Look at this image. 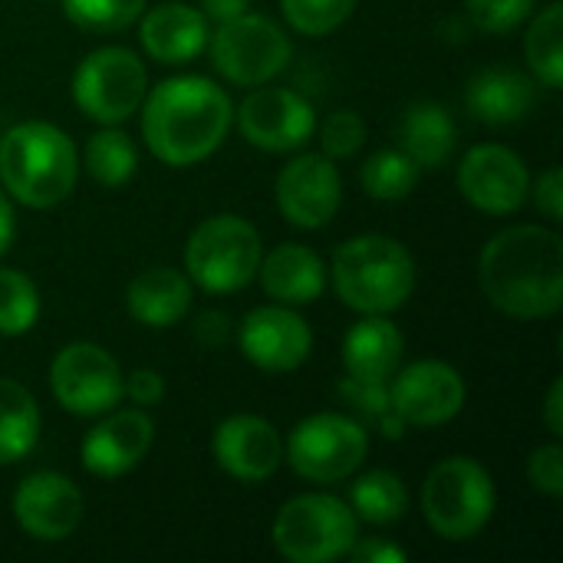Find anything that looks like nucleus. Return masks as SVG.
Returning <instances> with one entry per match:
<instances>
[{"mask_svg":"<svg viewBox=\"0 0 563 563\" xmlns=\"http://www.w3.org/2000/svg\"><path fill=\"white\" fill-rule=\"evenodd\" d=\"M478 280L495 310L515 320H544L563 307V241L544 224L498 231L482 257Z\"/></svg>","mask_w":563,"mask_h":563,"instance_id":"nucleus-1","label":"nucleus"},{"mask_svg":"<svg viewBox=\"0 0 563 563\" xmlns=\"http://www.w3.org/2000/svg\"><path fill=\"white\" fill-rule=\"evenodd\" d=\"M231 122L234 106L208 76H172L142 99L145 145L172 168H185L214 155Z\"/></svg>","mask_w":563,"mask_h":563,"instance_id":"nucleus-2","label":"nucleus"},{"mask_svg":"<svg viewBox=\"0 0 563 563\" xmlns=\"http://www.w3.org/2000/svg\"><path fill=\"white\" fill-rule=\"evenodd\" d=\"M79 175L73 139L53 122H20L0 139L3 191L26 208H56Z\"/></svg>","mask_w":563,"mask_h":563,"instance_id":"nucleus-3","label":"nucleus"},{"mask_svg":"<svg viewBox=\"0 0 563 563\" xmlns=\"http://www.w3.org/2000/svg\"><path fill=\"white\" fill-rule=\"evenodd\" d=\"M330 274L336 297L363 317H386L416 290V261L409 247L386 234H360L343 241L333 254Z\"/></svg>","mask_w":563,"mask_h":563,"instance_id":"nucleus-4","label":"nucleus"},{"mask_svg":"<svg viewBox=\"0 0 563 563\" xmlns=\"http://www.w3.org/2000/svg\"><path fill=\"white\" fill-rule=\"evenodd\" d=\"M495 505H498V495H495L492 475L485 472V465H478L468 455L442 459L426 475L422 515L442 541L459 544V541L478 538L488 528Z\"/></svg>","mask_w":563,"mask_h":563,"instance_id":"nucleus-5","label":"nucleus"},{"mask_svg":"<svg viewBox=\"0 0 563 563\" xmlns=\"http://www.w3.org/2000/svg\"><path fill=\"white\" fill-rule=\"evenodd\" d=\"M264 244L251 221L238 214H214L201 221L185 247V274L205 294H238L261 267Z\"/></svg>","mask_w":563,"mask_h":563,"instance_id":"nucleus-6","label":"nucleus"},{"mask_svg":"<svg viewBox=\"0 0 563 563\" xmlns=\"http://www.w3.org/2000/svg\"><path fill=\"white\" fill-rule=\"evenodd\" d=\"M356 515L333 495L290 498L274 518V548L290 563H330L350 554L360 538Z\"/></svg>","mask_w":563,"mask_h":563,"instance_id":"nucleus-7","label":"nucleus"},{"mask_svg":"<svg viewBox=\"0 0 563 563\" xmlns=\"http://www.w3.org/2000/svg\"><path fill=\"white\" fill-rule=\"evenodd\" d=\"M211 43V63L214 69L234 82V86H264L290 63V36L264 13L244 10L241 16H231L218 23Z\"/></svg>","mask_w":563,"mask_h":563,"instance_id":"nucleus-8","label":"nucleus"},{"mask_svg":"<svg viewBox=\"0 0 563 563\" xmlns=\"http://www.w3.org/2000/svg\"><path fill=\"white\" fill-rule=\"evenodd\" d=\"M369 452L366 429L340 412H317L294 426L287 439V462L290 468L313 482V485H333L346 482Z\"/></svg>","mask_w":563,"mask_h":563,"instance_id":"nucleus-9","label":"nucleus"},{"mask_svg":"<svg viewBox=\"0 0 563 563\" xmlns=\"http://www.w3.org/2000/svg\"><path fill=\"white\" fill-rule=\"evenodd\" d=\"M145 92H148V73L139 53L125 46L92 49L73 76L76 106L102 125H119L129 115H135Z\"/></svg>","mask_w":563,"mask_h":563,"instance_id":"nucleus-10","label":"nucleus"},{"mask_svg":"<svg viewBox=\"0 0 563 563\" xmlns=\"http://www.w3.org/2000/svg\"><path fill=\"white\" fill-rule=\"evenodd\" d=\"M122 369L96 343H69L49 363L53 399L73 416H106L122 399Z\"/></svg>","mask_w":563,"mask_h":563,"instance_id":"nucleus-11","label":"nucleus"},{"mask_svg":"<svg viewBox=\"0 0 563 563\" xmlns=\"http://www.w3.org/2000/svg\"><path fill=\"white\" fill-rule=\"evenodd\" d=\"M389 406L406 426H445L465 409V379L442 360H419L406 369L399 366L389 386Z\"/></svg>","mask_w":563,"mask_h":563,"instance_id":"nucleus-12","label":"nucleus"},{"mask_svg":"<svg viewBox=\"0 0 563 563\" xmlns=\"http://www.w3.org/2000/svg\"><path fill=\"white\" fill-rule=\"evenodd\" d=\"M234 119L241 135L261 152H294L317 129V112L300 92L267 82L247 92Z\"/></svg>","mask_w":563,"mask_h":563,"instance_id":"nucleus-13","label":"nucleus"},{"mask_svg":"<svg viewBox=\"0 0 563 563\" xmlns=\"http://www.w3.org/2000/svg\"><path fill=\"white\" fill-rule=\"evenodd\" d=\"M459 188L472 208L505 218L528 201L531 175L518 152L505 145H475L459 165Z\"/></svg>","mask_w":563,"mask_h":563,"instance_id":"nucleus-14","label":"nucleus"},{"mask_svg":"<svg viewBox=\"0 0 563 563\" xmlns=\"http://www.w3.org/2000/svg\"><path fill=\"white\" fill-rule=\"evenodd\" d=\"M343 201V178L327 155H297L277 175V208L303 231H317L333 221Z\"/></svg>","mask_w":563,"mask_h":563,"instance_id":"nucleus-15","label":"nucleus"},{"mask_svg":"<svg viewBox=\"0 0 563 563\" xmlns=\"http://www.w3.org/2000/svg\"><path fill=\"white\" fill-rule=\"evenodd\" d=\"M241 353L267 373H290L307 363L313 350V333L310 323L294 313L287 303H271L257 307L241 320L238 330Z\"/></svg>","mask_w":563,"mask_h":563,"instance_id":"nucleus-16","label":"nucleus"},{"mask_svg":"<svg viewBox=\"0 0 563 563\" xmlns=\"http://www.w3.org/2000/svg\"><path fill=\"white\" fill-rule=\"evenodd\" d=\"M82 495L79 488L56 472H33L13 492V518L36 541H63L82 521Z\"/></svg>","mask_w":563,"mask_h":563,"instance_id":"nucleus-17","label":"nucleus"},{"mask_svg":"<svg viewBox=\"0 0 563 563\" xmlns=\"http://www.w3.org/2000/svg\"><path fill=\"white\" fill-rule=\"evenodd\" d=\"M211 455L218 468H224L231 478L244 485L267 482L280 462H284V445L277 429L261 419V416H231L224 419L214 435H211Z\"/></svg>","mask_w":563,"mask_h":563,"instance_id":"nucleus-18","label":"nucleus"},{"mask_svg":"<svg viewBox=\"0 0 563 563\" xmlns=\"http://www.w3.org/2000/svg\"><path fill=\"white\" fill-rule=\"evenodd\" d=\"M152 439L155 422L142 409H109V416L99 426H92L82 439V468L99 478H119L148 455Z\"/></svg>","mask_w":563,"mask_h":563,"instance_id":"nucleus-19","label":"nucleus"},{"mask_svg":"<svg viewBox=\"0 0 563 563\" xmlns=\"http://www.w3.org/2000/svg\"><path fill=\"white\" fill-rule=\"evenodd\" d=\"M142 20V46L155 63L165 66H181L188 59H195L205 46H208V16L181 0L172 3H158L155 10H148Z\"/></svg>","mask_w":563,"mask_h":563,"instance_id":"nucleus-20","label":"nucleus"},{"mask_svg":"<svg viewBox=\"0 0 563 563\" xmlns=\"http://www.w3.org/2000/svg\"><path fill=\"white\" fill-rule=\"evenodd\" d=\"M402 353H406V340H402L399 327L393 320H386L383 313H369L343 340L346 376L360 379V383L386 386L396 376V369L402 366Z\"/></svg>","mask_w":563,"mask_h":563,"instance_id":"nucleus-21","label":"nucleus"},{"mask_svg":"<svg viewBox=\"0 0 563 563\" xmlns=\"http://www.w3.org/2000/svg\"><path fill=\"white\" fill-rule=\"evenodd\" d=\"M257 277H261L264 294L287 307L313 303L327 287V267H323L320 254L303 244H290V241L261 257Z\"/></svg>","mask_w":563,"mask_h":563,"instance_id":"nucleus-22","label":"nucleus"},{"mask_svg":"<svg viewBox=\"0 0 563 563\" xmlns=\"http://www.w3.org/2000/svg\"><path fill=\"white\" fill-rule=\"evenodd\" d=\"M125 303L132 320L142 327H175L191 310V280L175 267H148L129 284Z\"/></svg>","mask_w":563,"mask_h":563,"instance_id":"nucleus-23","label":"nucleus"},{"mask_svg":"<svg viewBox=\"0 0 563 563\" xmlns=\"http://www.w3.org/2000/svg\"><path fill=\"white\" fill-rule=\"evenodd\" d=\"M468 112L485 125L521 122L534 106V79L518 69H482L465 89Z\"/></svg>","mask_w":563,"mask_h":563,"instance_id":"nucleus-24","label":"nucleus"},{"mask_svg":"<svg viewBox=\"0 0 563 563\" xmlns=\"http://www.w3.org/2000/svg\"><path fill=\"white\" fill-rule=\"evenodd\" d=\"M402 152L419 165V172L442 168L455 152V122L439 102H416L399 129Z\"/></svg>","mask_w":563,"mask_h":563,"instance_id":"nucleus-25","label":"nucleus"},{"mask_svg":"<svg viewBox=\"0 0 563 563\" xmlns=\"http://www.w3.org/2000/svg\"><path fill=\"white\" fill-rule=\"evenodd\" d=\"M40 439L36 399L13 379L0 376V465H13L33 452Z\"/></svg>","mask_w":563,"mask_h":563,"instance_id":"nucleus-26","label":"nucleus"},{"mask_svg":"<svg viewBox=\"0 0 563 563\" xmlns=\"http://www.w3.org/2000/svg\"><path fill=\"white\" fill-rule=\"evenodd\" d=\"M350 508L369 525H396L409 508V492L396 472H369L350 485Z\"/></svg>","mask_w":563,"mask_h":563,"instance_id":"nucleus-27","label":"nucleus"},{"mask_svg":"<svg viewBox=\"0 0 563 563\" xmlns=\"http://www.w3.org/2000/svg\"><path fill=\"white\" fill-rule=\"evenodd\" d=\"M525 56L534 69V76L548 89H561L563 82V3H548L528 26L525 36Z\"/></svg>","mask_w":563,"mask_h":563,"instance_id":"nucleus-28","label":"nucleus"},{"mask_svg":"<svg viewBox=\"0 0 563 563\" xmlns=\"http://www.w3.org/2000/svg\"><path fill=\"white\" fill-rule=\"evenodd\" d=\"M135 165H139L135 142L122 129H115V125L99 129L89 139V145H86V168L106 188L125 185L135 175Z\"/></svg>","mask_w":563,"mask_h":563,"instance_id":"nucleus-29","label":"nucleus"},{"mask_svg":"<svg viewBox=\"0 0 563 563\" xmlns=\"http://www.w3.org/2000/svg\"><path fill=\"white\" fill-rule=\"evenodd\" d=\"M363 191L376 201H402L419 185V165L402 148H383L360 172Z\"/></svg>","mask_w":563,"mask_h":563,"instance_id":"nucleus-30","label":"nucleus"},{"mask_svg":"<svg viewBox=\"0 0 563 563\" xmlns=\"http://www.w3.org/2000/svg\"><path fill=\"white\" fill-rule=\"evenodd\" d=\"M40 317L36 284L13 267H0V336H23Z\"/></svg>","mask_w":563,"mask_h":563,"instance_id":"nucleus-31","label":"nucleus"},{"mask_svg":"<svg viewBox=\"0 0 563 563\" xmlns=\"http://www.w3.org/2000/svg\"><path fill=\"white\" fill-rule=\"evenodd\" d=\"M148 0H63L66 16L89 33H115L132 26Z\"/></svg>","mask_w":563,"mask_h":563,"instance_id":"nucleus-32","label":"nucleus"},{"mask_svg":"<svg viewBox=\"0 0 563 563\" xmlns=\"http://www.w3.org/2000/svg\"><path fill=\"white\" fill-rule=\"evenodd\" d=\"M280 10L297 33L327 36L353 16L356 0H280Z\"/></svg>","mask_w":563,"mask_h":563,"instance_id":"nucleus-33","label":"nucleus"},{"mask_svg":"<svg viewBox=\"0 0 563 563\" xmlns=\"http://www.w3.org/2000/svg\"><path fill=\"white\" fill-rule=\"evenodd\" d=\"M534 3L538 0H465V10L475 30L501 36V33L518 30L531 16Z\"/></svg>","mask_w":563,"mask_h":563,"instance_id":"nucleus-34","label":"nucleus"},{"mask_svg":"<svg viewBox=\"0 0 563 563\" xmlns=\"http://www.w3.org/2000/svg\"><path fill=\"white\" fill-rule=\"evenodd\" d=\"M366 142V122L353 109H336L320 129V145L327 158H350Z\"/></svg>","mask_w":563,"mask_h":563,"instance_id":"nucleus-35","label":"nucleus"},{"mask_svg":"<svg viewBox=\"0 0 563 563\" xmlns=\"http://www.w3.org/2000/svg\"><path fill=\"white\" fill-rule=\"evenodd\" d=\"M528 482L544 498H563V449L561 445H541L528 459Z\"/></svg>","mask_w":563,"mask_h":563,"instance_id":"nucleus-36","label":"nucleus"},{"mask_svg":"<svg viewBox=\"0 0 563 563\" xmlns=\"http://www.w3.org/2000/svg\"><path fill=\"white\" fill-rule=\"evenodd\" d=\"M340 396L343 399H350L353 406H360L363 412H369V416H376V419H383L386 412H393V406H389V389L383 386V383H360V379H343L340 383Z\"/></svg>","mask_w":563,"mask_h":563,"instance_id":"nucleus-37","label":"nucleus"},{"mask_svg":"<svg viewBox=\"0 0 563 563\" xmlns=\"http://www.w3.org/2000/svg\"><path fill=\"white\" fill-rule=\"evenodd\" d=\"M122 396H129L139 409L158 406L165 399V379L155 369H135L129 379H122Z\"/></svg>","mask_w":563,"mask_h":563,"instance_id":"nucleus-38","label":"nucleus"},{"mask_svg":"<svg viewBox=\"0 0 563 563\" xmlns=\"http://www.w3.org/2000/svg\"><path fill=\"white\" fill-rule=\"evenodd\" d=\"M534 201H538V211L548 218V221H561L563 218V172L558 165H551L538 185H534Z\"/></svg>","mask_w":563,"mask_h":563,"instance_id":"nucleus-39","label":"nucleus"},{"mask_svg":"<svg viewBox=\"0 0 563 563\" xmlns=\"http://www.w3.org/2000/svg\"><path fill=\"white\" fill-rule=\"evenodd\" d=\"M346 558H353V561L360 563H402L406 561V551L389 544V541H379V538H366V541L356 538Z\"/></svg>","mask_w":563,"mask_h":563,"instance_id":"nucleus-40","label":"nucleus"},{"mask_svg":"<svg viewBox=\"0 0 563 563\" xmlns=\"http://www.w3.org/2000/svg\"><path fill=\"white\" fill-rule=\"evenodd\" d=\"M228 333H231V320H228L224 313H218V310L201 313V317H198V323H195V336H198L201 343H208V346L224 343V340H228Z\"/></svg>","mask_w":563,"mask_h":563,"instance_id":"nucleus-41","label":"nucleus"},{"mask_svg":"<svg viewBox=\"0 0 563 563\" xmlns=\"http://www.w3.org/2000/svg\"><path fill=\"white\" fill-rule=\"evenodd\" d=\"M544 422H548V432L554 439L563 435V379H554L551 393H548V402H544Z\"/></svg>","mask_w":563,"mask_h":563,"instance_id":"nucleus-42","label":"nucleus"},{"mask_svg":"<svg viewBox=\"0 0 563 563\" xmlns=\"http://www.w3.org/2000/svg\"><path fill=\"white\" fill-rule=\"evenodd\" d=\"M251 7V0H201V13L214 23H224L231 16H241Z\"/></svg>","mask_w":563,"mask_h":563,"instance_id":"nucleus-43","label":"nucleus"},{"mask_svg":"<svg viewBox=\"0 0 563 563\" xmlns=\"http://www.w3.org/2000/svg\"><path fill=\"white\" fill-rule=\"evenodd\" d=\"M16 238V214H13V201L7 198V191L0 188V257L10 251Z\"/></svg>","mask_w":563,"mask_h":563,"instance_id":"nucleus-44","label":"nucleus"}]
</instances>
